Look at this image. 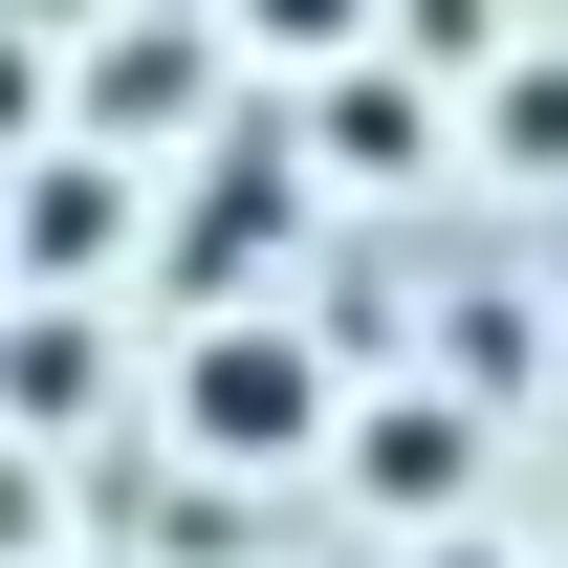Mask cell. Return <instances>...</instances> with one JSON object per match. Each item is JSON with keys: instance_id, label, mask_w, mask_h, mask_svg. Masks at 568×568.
<instances>
[{"instance_id": "obj_1", "label": "cell", "mask_w": 568, "mask_h": 568, "mask_svg": "<svg viewBox=\"0 0 568 568\" xmlns=\"http://www.w3.org/2000/svg\"><path fill=\"white\" fill-rule=\"evenodd\" d=\"M175 437H197V459H306V437H328V351H306V328H197Z\"/></svg>"}, {"instance_id": "obj_8", "label": "cell", "mask_w": 568, "mask_h": 568, "mask_svg": "<svg viewBox=\"0 0 568 568\" xmlns=\"http://www.w3.org/2000/svg\"><path fill=\"white\" fill-rule=\"evenodd\" d=\"M437 568H481V547H437Z\"/></svg>"}, {"instance_id": "obj_7", "label": "cell", "mask_w": 568, "mask_h": 568, "mask_svg": "<svg viewBox=\"0 0 568 568\" xmlns=\"http://www.w3.org/2000/svg\"><path fill=\"white\" fill-rule=\"evenodd\" d=\"M503 153H547V175H568V67H525V88H503Z\"/></svg>"}, {"instance_id": "obj_3", "label": "cell", "mask_w": 568, "mask_h": 568, "mask_svg": "<svg viewBox=\"0 0 568 568\" xmlns=\"http://www.w3.org/2000/svg\"><path fill=\"white\" fill-rule=\"evenodd\" d=\"M88 394H110V328H88V306H22V328H0V416H44V437H67Z\"/></svg>"}, {"instance_id": "obj_5", "label": "cell", "mask_w": 568, "mask_h": 568, "mask_svg": "<svg viewBox=\"0 0 568 568\" xmlns=\"http://www.w3.org/2000/svg\"><path fill=\"white\" fill-rule=\"evenodd\" d=\"M351 459H372V503H459V416H437V394H394Z\"/></svg>"}, {"instance_id": "obj_2", "label": "cell", "mask_w": 568, "mask_h": 568, "mask_svg": "<svg viewBox=\"0 0 568 568\" xmlns=\"http://www.w3.org/2000/svg\"><path fill=\"white\" fill-rule=\"evenodd\" d=\"M0 197H22V219H0V263L44 284V306H67L88 263H132V175H110V153H44V175H0Z\"/></svg>"}, {"instance_id": "obj_6", "label": "cell", "mask_w": 568, "mask_h": 568, "mask_svg": "<svg viewBox=\"0 0 568 568\" xmlns=\"http://www.w3.org/2000/svg\"><path fill=\"white\" fill-rule=\"evenodd\" d=\"M241 22H263L284 67H328V44H372V22H394V0H241Z\"/></svg>"}, {"instance_id": "obj_4", "label": "cell", "mask_w": 568, "mask_h": 568, "mask_svg": "<svg viewBox=\"0 0 568 568\" xmlns=\"http://www.w3.org/2000/svg\"><path fill=\"white\" fill-rule=\"evenodd\" d=\"M175 110H197V44H110V67H88V153L175 132Z\"/></svg>"}]
</instances>
